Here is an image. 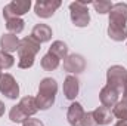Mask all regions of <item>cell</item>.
Listing matches in <instances>:
<instances>
[{
  "mask_svg": "<svg viewBox=\"0 0 127 126\" xmlns=\"http://www.w3.org/2000/svg\"><path fill=\"white\" fill-rule=\"evenodd\" d=\"M93 116H95V120H96V125L99 126H106L112 122V111L103 105L97 107L96 110H93Z\"/></svg>",
  "mask_w": 127,
  "mask_h": 126,
  "instance_id": "15",
  "label": "cell"
},
{
  "mask_svg": "<svg viewBox=\"0 0 127 126\" xmlns=\"http://www.w3.org/2000/svg\"><path fill=\"white\" fill-rule=\"evenodd\" d=\"M108 36L114 42H123L127 39V25H108Z\"/></svg>",
  "mask_w": 127,
  "mask_h": 126,
  "instance_id": "17",
  "label": "cell"
},
{
  "mask_svg": "<svg viewBox=\"0 0 127 126\" xmlns=\"http://www.w3.org/2000/svg\"><path fill=\"white\" fill-rule=\"evenodd\" d=\"M61 0H37L34 4V12L38 18L47 19L55 15V12L61 7Z\"/></svg>",
  "mask_w": 127,
  "mask_h": 126,
  "instance_id": "6",
  "label": "cell"
},
{
  "mask_svg": "<svg viewBox=\"0 0 127 126\" xmlns=\"http://www.w3.org/2000/svg\"><path fill=\"white\" fill-rule=\"evenodd\" d=\"M19 39L16 34H12V33H6L0 37V48L3 52L6 54H12L15 51H18L19 48Z\"/></svg>",
  "mask_w": 127,
  "mask_h": 126,
  "instance_id": "13",
  "label": "cell"
},
{
  "mask_svg": "<svg viewBox=\"0 0 127 126\" xmlns=\"http://www.w3.org/2000/svg\"><path fill=\"white\" fill-rule=\"evenodd\" d=\"M31 7V0H13L3 7V18L7 21L10 18H19L25 15Z\"/></svg>",
  "mask_w": 127,
  "mask_h": 126,
  "instance_id": "5",
  "label": "cell"
},
{
  "mask_svg": "<svg viewBox=\"0 0 127 126\" xmlns=\"http://www.w3.org/2000/svg\"><path fill=\"white\" fill-rule=\"evenodd\" d=\"M112 116L117 117L118 120H127V98L120 99L114 107H112Z\"/></svg>",
  "mask_w": 127,
  "mask_h": 126,
  "instance_id": "20",
  "label": "cell"
},
{
  "mask_svg": "<svg viewBox=\"0 0 127 126\" xmlns=\"http://www.w3.org/2000/svg\"><path fill=\"white\" fill-rule=\"evenodd\" d=\"M123 98H127V83L124 86V91H123Z\"/></svg>",
  "mask_w": 127,
  "mask_h": 126,
  "instance_id": "29",
  "label": "cell"
},
{
  "mask_svg": "<svg viewBox=\"0 0 127 126\" xmlns=\"http://www.w3.org/2000/svg\"><path fill=\"white\" fill-rule=\"evenodd\" d=\"M40 43L32 37V36H27L24 39H21L19 42V48H18V67L19 68H31L34 65V60L35 55L40 52Z\"/></svg>",
  "mask_w": 127,
  "mask_h": 126,
  "instance_id": "1",
  "label": "cell"
},
{
  "mask_svg": "<svg viewBox=\"0 0 127 126\" xmlns=\"http://www.w3.org/2000/svg\"><path fill=\"white\" fill-rule=\"evenodd\" d=\"M1 74H3V73H1V68H0V76H1Z\"/></svg>",
  "mask_w": 127,
  "mask_h": 126,
  "instance_id": "30",
  "label": "cell"
},
{
  "mask_svg": "<svg viewBox=\"0 0 127 126\" xmlns=\"http://www.w3.org/2000/svg\"><path fill=\"white\" fill-rule=\"evenodd\" d=\"M9 119L13 122V123H24L28 117L24 114V111L19 108V105L16 104V105H13L12 108H10V111H9Z\"/></svg>",
  "mask_w": 127,
  "mask_h": 126,
  "instance_id": "22",
  "label": "cell"
},
{
  "mask_svg": "<svg viewBox=\"0 0 127 126\" xmlns=\"http://www.w3.org/2000/svg\"><path fill=\"white\" fill-rule=\"evenodd\" d=\"M31 36L41 45V43H46L52 39V28L47 25V24H37L34 25L31 31Z\"/></svg>",
  "mask_w": 127,
  "mask_h": 126,
  "instance_id": "14",
  "label": "cell"
},
{
  "mask_svg": "<svg viewBox=\"0 0 127 126\" xmlns=\"http://www.w3.org/2000/svg\"><path fill=\"white\" fill-rule=\"evenodd\" d=\"M49 52H50L52 55H55L56 58H59V60H65V58L68 57V46L64 43L62 40H55V42L50 45Z\"/></svg>",
  "mask_w": 127,
  "mask_h": 126,
  "instance_id": "18",
  "label": "cell"
},
{
  "mask_svg": "<svg viewBox=\"0 0 127 126\" xmlns=\"http://www.w3.org/2000/svg\"><path fill=\"white\" fill-rule=\"evenodd\" d=\"M120 92L118 91H115L114 88H111V86H108V85H105L102 89H100V92H99V99H100V102H102V105L103 107H106V108H112L117 102H118V98H120Z\"/></svg>",
  "mask_w": 127,
  "mask_h": 126,
  "instance_id": "10",
  "label": "cell"
},
{
  "mask_svg": "<svg viewBox=\"0 0 127 126\" xmlns=\"http://www.w3.org/2000/svg\"><path fill=\"white\" fill-rule=\"evenodd\" d=\"M127 22V3H115L109 12V24L126 25Z\"/></svg>",
  "mask_w": 127,
  "mask_h": 126,
  "instance_id": "9",
  "label": "cell"
},
{
  "mask_svg": "<svg viewBox=\"0 0 127 126\" xmlns=\"http://www.w3.org/2000/svg\"><path fill=\"white\" fill-rule=\"evenodd\" d=\"M62 89H64L65 98L69 99V101H74L75 96L78 95V91H80V82H78V79H77L75 76H72V74L66 76L65 80H64V88Z\"/></svg>",
  "mask_w": 127,
  "mask_h": 126,
  "instance_id": "12",
  "label": "cell"
},
{
  "mask_svg": "<svg viewBox=\"0 0 127 126\" xmlns=\"http://www.w3.org/2000/svg\"><path fill=\"white\" fill-rule=\"evenodd\" d=\"M58 94V82L52 77L41 79L38 85V94L35 96V104L38 110H49L56 99Z\"/></svg>",
  "mask_w": 127,
  "mask_h": 126,
  "instance_id": "2",
  "label": "cell"
},
{
  "mask_svg": "<svg viewBox=\"0 0 127 126\" xmlns=\"http://www.w3.org/2000/svg\"><path fill=\"white\" fill-rule=\"evenodd\" d=\"M4 110H6V107H4V104H3V102L0 101V117H1L3 114H4Z\"/></svg>",
  "mask_w": 127,
  "mask_h": 126,
  "instance_id": "27",
  "label": "cell"
},
{
  "mask_svg": "<svg viewBox=\"0 0 127 126\" xmlns=\"http://www.w3.org/2000/svg\"><path fill=\"white\" fill-rule=\"evenodd\" d=\"M127 83V70L123 65H112L106 71V85L123 94Z\"/></svg>",
  "mask_w": 127,
  "mask_h": 126,
  "instance_id": "4",
  "label": "cell"
},
{
  "mask_svg": "<svg viewBox=\"0 0 127 126\" xmlns=\"http://www.w3.org/2000/svg\"><path fill=\"white\" fill-rule=\"evenodd\" d=\"M92 6L95 7V10L97 13L103 15V13H109L112 9V3L108 0H97V1H92Z\"/></svg>",
  "mask_w": 127,
  "mask_h": 126,
  "instance_id": "23",
  "label": "cell"
},
{
  "mask_svg": "<svg viewBox=\"0 0 127 126\" xmlns=\"http://www.w3.org/2000/svg\"><path fill=\"white\" fill-rule=\"evenodd\" d=\"M0 92L9 99H16L19 96V85L12 74L3 73L0 76Z\"/></svg>",
  "mask_w": 127,
  "mask_h": 126,
  "instance_id": "7",
  "label": "cell"
},
{
  "mask_svg": "<svg viewBox=\"0 0 127 126\" xmlns=\"http://www.w3.org/2000/svg\"><path fill=\"white\" fill-rule=\"evenodd\" d=\"M92 1H72L69 4V15H71V21L75 27H87L90 22V15H89V9L87 4H90Z\"/></svg>",
  "mask_w": 127,
  "mask_h": 126,
  "instance_id": "3",
  "label": "cell"
},
{
  "mask_svg": "<svg viewBox=\"0 0 127 126\" xmlns=\"http://www.w3.org/2000/svg\"><path fill=\"white\" fill-rule=\"evenodd\" d=\"M22 126H43V123H41V120H38V119L28 117V119L22 123Z\"/></svg>",
  "mask_w": 127,
  "mask_h": 126,
  "instance_id": "26",
  "label": "cell"
},
{
  "mask_svg": "<svg viewBox=\"0 0 127 126\" xmlns=\"http://www.w3.org/2000/svg\"><path fill=\"white\" fill-rule=\"evenodd\" d=\"M84 114H86V111L80 102H71V105L68 107V111H66V120L71 126H81Z\"/></svg>",
  "mask_w": 127,
  "mask_h": 126,
  "instance_id": "11",
  "label": "cell"
},
{
  "mask_svg": "<svg viewBox=\"0 0 127 126\" xmlns=\"http://www.w3.org/2000/svg\"><path fill=\"white\" fill-rule=\"evenodd\" d=\"M114 126H127V120H118Z\"/></svg>",
  "mask_w": 127,
  "mask_h": 126,
  "instance_id": "28",
  "label": "cell"
},
{
  "mask_svg": "<svg viewBox=\"0 0 127 126\" xmlns=\"http://www.w3.org/2000/svg\"><path fill=\"white\" fill-rule=\"evenodd\" d=\"M59 63H61L59 58H56L55 55H52L50 52H47V54L41 58L40 65H41V68H43L44 71H53V70H56V68L59 67Z\"/></svg>",
  "mask_w": 127,
  "mask_h": 126,
  "instance_id": "19",
  "label": "cell"
},
{
  "mask_svg": "<svg viewBox=\"0 0 127 126\" xmlns=\"http://www.w3.org/2000/svg\"><path fill=\"white\" fill-rule=\"evenodd\" d=\"M64 70L71 74H80L86 70V60L80 54H71L64 60Z\"/></svg>",
  "mask_w": 127,
  "mask_h": 126,
  "instance_id": "8",
  "label": "cell"
},
{
  "mask_svg": "<svg viewBox=\"0 0 127 126\" xmlns=\"http://www.w3.org/2000/svg\"><path fill=\"white\" fill-rule=\"evenodd\" d=\"M24 24L25 22H24L22 18H10V19L6 21V28L12 34H19L24 30Z\"/></svg>",
  "mask_w": 127,
  "mask_h": 126,
  "instance_id": "21",
  "label": "cell"
},
{
  "mask_svg": "<svg viewBox=\"0 0 127 126\" xmlns=\"http://www.w3.org/2000/svg\"><path fill=\"white\" fill-rule=\"evenodd\" d=\"M81 126H97L96 125V120H95V116H93V111H89V113L84 114Z\"/></svg>",
  "mask_w": 127,
  "mask_h": 126,
  "instance_id": "25",
  "label": "cell"
},
{
  "mask_svg": "<svg viewBox=\"0 0 127 126\" xmlns=\"http://www.w3.org/2000/svg\"><path fill=\"white\" fill-rule=\"evenodd\" d=\"M18 105H19V108L24 111V114L27 116V117H32L37 111H38V108H37V104H35V96H24V98H21V101L18 102Z\"/></svg>",
  "mask_w": 127,
  "mask_h": 126,
  "instance_id": "16",
  "label": "cell"
},
{
  "mask_svg": "<svg viewBox=\"0 0 127 126\" xmlns=\"http://www.w3.org/2000/svg\"><path fill=\"white\" fill-rule=\"evenodd\" d=\"M13 64H15V58L10 54L0 51V68L1 70H9L10 67H13Z\"/></svg>",
  "mask_w": 127,
  "mask_h": 126,
  "instance_id": "24",
  "label": "cell"
}]
</instances>
